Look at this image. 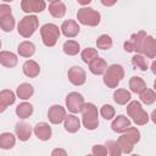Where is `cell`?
Here are the masks:
<instances>
[{
    "label": "cell",
    "mask_w": 156,
    "mask_h": 156,
    "mask_svg": "<svg viewBox=\"0 0 156 156\" xmlns=\"http://www.w3.org/2000/svg\"><path fill=\"white\" fill-rule=\"evenodd\" d=\"M130 41L134 45V51L144 55L147 58L156 57V39L151 35H147L146 32L139 30L130 35Z\"/></svg>",
    "instance_id": "6da1fadb"
},
{
    "label": "cell",
    "mask_w": 156,
    "mask_h": 156,
    "mask_svg": "<svg viewBox=\"0 0 156 156\" xmlns=\"http://www.w3.org/2000/svg\"><path fill=\"white\" fill-rule=\"evenodd\" d=\"M140 132L135 127H129L127 130L122 133V135L118 138V144L124 154H130L134 149V145L140 141Z\"/></svg>",
    "instance_id": "7a4b0ae2"
},
{
    "label": "cell",
    "mask_w": 156,
    "mask_h": 156,
    "mask_svg": "<svg viewBox=\"0 0 156 156\" xmlns=\"http://www.w3.org/2000/svg\"><path fill=\"white\" fill-rule=\"evenodd\" d=\"M124 78V68L121 65L113 63L107 67L104 74V83L107 88H117L121 80Z\"/></svg>",
    "instance_id": "3957f363"
},
{
    "label": "cell",
    "mask_w": 156,
    "mask_h": 156,
    "mask_svg": "<svg viewBox=\"0 0 156 156\" xmlns=\"http://www.w3.org/2000/svg\"><path fill=\"white\" fill-rule=\"evenodd\" d=\"M127 113L136 126H144L150 119V116L147 115V112L144 111V108L141 107V104L136 100H133L127 105Z\"/></svg>",
    "instance_id": "277c9868"
},
{
    "label": "cell",
    "mask_w": 156,
    "mask_h": 156,
    "mask_svg": "<svg viewBox=\"0 0 156 156\" xmlns=\"http://www.w3.org/2000/svg\"><path fill=\"white\" fill-rule=\"evenodd\" d=\"M77 20L80 24L89 26V27H96L101 21V15L96 10L89 6L80 7L77 12Z\"/></svg>",
    "instance_id": "5b68a950"
},
{
    "label": "cell",
    "mask_w": 156,
    "mask_h": 156,
    "mask_svg": "<svg viewBox=\"0 0 156 156\" xmlns=\"http://www.w3.org/2000/svg\"><path fill=\"white\" fill-rule=\"evenodd\" d=\"M39 27V20L35 15L24 16L17 24V32L23 38H30Z\"/></svg>",
    "instance_id": "8992f818"
},
{
    "label": "cell",
    "mask_w": 156,
    "mask_h": 156,
    "mask_svg": "<svg viewBox=\"0 0 156 156\" xmlns=\"http://www.w3.org/2000/svg\"><path fill=\"white\" fill-rule=\"evenodd\" d=\"M61 34V28H58L54 23H45L40 28V35H41V41L45 46L52 48L57 43L58 38Z\"/></svg>",
    "instance_id": "52a82bcc"
},
{
    "label": "cell",
    "mask_w": 156,
    "mask_h": 156,
    "mask_svg": "<svg viewBox=\"0 0 156 156\" xmlns=\"http://www.w3.org/2000/svg\"><path fill=\"white\" fill-rule=\"evenodd\" d=\"M82 122H83V126L85 127V129H88V130H94L98 128L99 112H98V107L94 104H91V102L85 104L84 110L82 112Z\"/></svg>",
    "instance_id": "ba28073f"
},
{
    "label": "cell",
    "mask_w": 156,
    "mask_h": 156,
    "mask_svg": "<svg viewBox=\"0 0 156 156\" xmlns=\"http://www.w3.org/2000/svg\"><path fill=\"white\" fill-rule=\"evenodd\" d=\"M15 17L12 15L11 7L7 4H1L0 5V27L4 32L9 33L15 28Z\"/></svg>",
    "instance_id": "9c48e42d"
},
{
    "label": "cell",
    "mask_w": 156,
    "mask_h": 156,
    "mask_svg": "<svg viewBox=\"0 0 156 156\" xmlns=\"http://www.w3.org/2000/svg\"><path fill=\"white\" fill-rule=\"evenodd\" d=\"M84 106H85V101H84V98H83L82 94H79L77 91H72V93L67 94V96H66V107L69 112H72L73 115L83 112Z\"/></svg>",
    "instance_id": "30bf717a"
},
{
    "label": "cell",
    "mask_w": 156,
    "mask_h": 156,
    "mask_svg": "<svg viewBox=\"0 0 156 156\" xmlns=\"http://www.w3.org/2000/svg\"><path fill=\"white\" fill-rule=\"evenodd\" d=\"M67 77H68V80L77 87L83 85L87 80V73L80 66H72L67 72Z\"/></svg>",
    "instance_id": "8fae6325"
},
{
    "label": "cell",
    "mask_w": 156,
    "mask_h": 156,
    "mask_svg": "<svg viewBox=\"0 0 156 156\" xmlns=\"http://www.w3.org/2000/svg\"><path fill=\"white\" fill-rule=\"evenodd\" d=\"M46 7V2L44 0H22L21 9L26 13H39L43 12Z\"/></svg>",
    "instance_id": "7c38bea8"
},
{
    "label": "cell",
    "mask_w": 156,
    "mask_h": 156,
    "mask_svg": "<svg viewBox=\"0 0 156 156\" xmlns=\"http://www.w3.org/2000/svg\"><path fill=\"white\" fill-rule=\"evenodd\" d=\"M66 117V108L61 105H52L48 111V118L52 124H60L65 122Z\"/></svg>",
    "instance_id": "4fadbf2b"
},
{
    "label": "cell",
    "mask_w": 156,
    "mask_h": 156,
    "mask_svg": "<svg viewBox=\"0 0 156 156\" xmlns=\"http://www.w3.org/2000/svg\"><path fill=\"white\" fill-rule=\"evenodd\" d=\"M80 28L74 20H66L61 24V32L66 38H74L78 35Z\"/></svg>",
    "instance_id": "5bb4252c"
},
{
    "label": "cell",
    "mask_w": 156,
    "mask_h": 156,
    "mask_svg": "<svg viewBox=\"0 0 156 156\" xmlns=\"http://www.w3.org/2000/svg\"><path fill=\"white\" fill-rule=\"evenodd\" d=\"M130 124H132V123H130V119H129L127 116H124V115H118L117 117L113 118V121H112V123H111V129H112L113 132H116V133H123V132L127 130L129 127H132Z\"/></svg>",
    "instance_id": "9a60e30c"
},
{
    "label": "cell",
    "mask_w": 156,
    "mask_h": 156,
    "mask_svg": "<svg viewBox=\"0 0 156 156\" xmlns=\"http://www.w3.org/2000/svg\"><path fill=\"white\" fill-rule=\"evenodd\" d=\"M35 136L39 139V140H43V141H46L51 138V134H52V130H51V127L46 123V122H39L35 124L34 129H33Z\"/></svg>",
    "instance_id": "2e32d148"
},
{
    "label": "cell",
    "mask_w": 156,
    "mask_h": 156,
    "mask_svg": "<svg viewBox=\"0 0 156 156\" xmlns=\"http://www.w3.org/2000/svg\"><path fill=\"white\" fill-rule=\"evenodd\" d=\"M16 101V94L10 89H4L0 91V112H4L9 106L13 105Z\"/></svg>",
    "instance_id": "e0dca14e"
},
{
    "label": "cell",
    "mask_w": 156,
    "mask_h": 156,
    "mask_svg": "<svg viewBox=\"0 0 156 156\" xmlns=\"http://www.w3.org/2000/svg\"><path fill=\"white\" fill-rule=\"evenodd\" d=\"M15 133L21 141H27L32 135V127L26 122H18L15 126Z\"/></svg>",
    "instance_id": "ac0fdd59"
},
{
    "label": "cell",
    "mask_w": 156,
    "mask_h": 156,
    "mask_svg": "<svg viewBox=\"0 0 156 156\" xmlns=\"http://www.w3.org/2000/svg\"><path fill=\"white\" fill-rule=\"evenodd\" d=\"M0 63L4 66V67H7V68H12L15 66H17L18 63V58H17V55L11 52V51H5L2 50L0 52Z\"/></svg>",
    "instance_id": "d6986e66"
},
{
    "label": "cell",
    "mask_w": 156,
    "mask_h": 156,
    "mask_svg": "<svg viewBox=\"0 0 156 156\" xmlns=\"http://www.w3.org/2000/svg\"><path fill=\"white\" fill-rule=\"evenodd\" d=\"M22 71H23L24 76H27L29 78H35L40 73V66H39L38 62H35L33 60H28L23 63Z\"/></svg>",
    "instance_id": "ffe728a7"
},
{
    "label": "cell",
    "mask_w": 156,
    "mask_h": 156,
    "mask_svg": "<svg viewBox=\"0 0 156 156\" xmlns=\"http://www.w3.org/2000/svg\"><path fill=\"white\" fill-rule=\"evenodd\" d=\"M49 12L55 18H62L66 13V5L60 0H54L49 4Z\"/></svg>",
    "instance_id": "44dd1931"
},
{
    "label": "cell",
    "mask_w": 156,
    "mask_h": 156,
    "mask_svg": "<svg viewBox=\"0 0 156 156\" xmlns=\"http://www.w3.org/2000/svg\"><path fill=\"white\" fill-rule=\"evenodd\" d=\"M107 69V63L104 58L101 57H96L94 61H91L89 63V71L95 74V76H100V74H105Z\"/></svg>",
    "instance_id": "7402d4cb"
},
{
    "label": "cell",
    "mask_w": 156,
    "mask_h": 156,
    "mask_svg": "<svg viewBox=\"0 0 156 156\" xmlns=\"http://www.w3.org/2000/svg\"><path fill=\"white\" fill-rule=\"evenodd\" d=\"M63 127L68 133H77L80 129V121L76 115H68L63 122Z\"/></svg>",
    "instance_id": "603a6c76"
},
{
    "label": "cell",
    "mask_w": 156,
    "mask_h": 156,
    "mask_svg": "<svg viewBox=\"0 0 156 156\" xmlns=\"http://www.w3.org/2000/svg\"><path fill=\"white\" fill-rule=\"evenodd\" d=\"M130 99H132V94L127 89L119 88L113 93V101L117 105H127V102H130Z\"/></svg>",
    "instance_id": "cb8c5ba5"
},
{
    "label": "cell",
    "mask_w": 156,
    "mask_h": 156,
    "mask_svg": "<svg viewBox=\"0 0 156 156\" xmlns=\"http://www.w3.org/2000/svg\"><path fill=\"white\" fill-rule=\"evenodd\" d=\"M35 52V45L32 41L24 40L17 46V54L22 57H30Z\"/></svg>",
    "instance_id": "d4e9b609"
},
{
    "label": "cell",
    "mask_w": 156,
    "mask_h": 156,
    "mask_svg": "<svg viewBox=\"0 0 156 156\" xmlns=\"http://www.w3.org/2000/svg\"><path fill=\"white\" fill-rule=\"evenodd\" d=\"M129 89H130V91H133L135 94H140L146 89V83L141 77L133 76L129 79Z\"/></svg>",
    "instance_id": "484cf974"
},
{
    "label": "cell",
    "mask_w": 156,
    "mask_h": 156,
    "mask_svg": "<svg viewBox=\"0 0 156 156\" xmlns=\"http://www.w3.org/2000/svg\"><path fill=\"white\" fill-rule=\"evenodd\" d=\"M34 94V88L32 84L29 83H22L17 87L16 89V95L17 98H20L21 100H27L29 99L32 95Z\"/></svg>",
    "instance_id": "4316f807"
},
{
    "label": "cell",
    "mask_w": 156,
    "mask_h": 156,
    "mask_svg": "<svg viewBox=\"0 0 156 156\" xmlns=\"http://www.w3.org/2000/svg\"><path fill=\"white\" fill-rule=\"evenodd\" d=\"M16 144V136L10 133V132H5L0 134V147L4 150H10L15 146Z\"/></svg>",
    "instance_id": "83f0119b"
},
{
    "label": "cell",
    "mask_w": 156,
    "mask_h": 156,
    "mask_svg": "<svg viewBox=\"0 0 156 156\" xmlns=\"http://www.w3.org/2000/svg\"><path fill=\"white\" fill-rule=\"evenodd\" d=\"M32 113H33V106H32V104H29V102L23 101V102H21V104L16 107V115H17L20 118H22V119H26V118L30 117Z\"/></svg>",
    "instance_id": "f1b7e54d"
},
{
    "label": "cell",
    "mask_w": 156,
    "mask_h": 156,
    "mask_svg": "<svg viewBox=\"0 0 156 156\" xmlns=\"http://www.w3.org/2000/svg\"><path fill=\"white\" fill-rule=\"evenodd\" d=\"M62 49H63V52H65L66 55H68V56H74V55H77V54L79 52L80 45H79V43L76 41V40H67V41H65Z\"/></svg>",
    "instance_id": "f546056e"
},
{
    "label": "cell",
    "mask_w": 156,
    "mask_h": 156,
    "mask_svg": "<svg viewBox=\"0 0 156 156\" xmlns=\"http://www.w3.org/2000/svg\"><path fill=\"white\" fill-rule=\"evenodd\" d=\"M132 65H133L134 68H138V69H140L143 72H145L149 68L147 58L144 55H140V54H135L132 57Z\"/></svg>",
    "instance_id": "4dcf8cb0"
},
{
    "label": "cell",
    "mask_w": 156,
    "mask_h": 156,
    "mask_svg": "<svg viewBox=\"0 0 156 156\" xmlns=\"http://www.w3.org/2000/svg\"><path fill=\"white\" fill-rule=\"evenodd\" d=\"M105 146L107 149L108 156H121L123 154V151H122L117 140H106Z\"/></svg>",
    "instance_id": "1f68e13d"
},
{
    "label": "cell",
    "mask_w": 156,
    "mask_h": 156,
    "mask_svg": "<svg viewBox=\"0 0 156 156\" xmlns=\"http://www.w3.org/2000/svg\"><path fill=\"white\" fill-rule=\"evenodd\" d=\"M112 45H113V41H112V38L108 34H101L96 39V46H98V49L108 50V49L112 48Z\"/></svg>",
    "instance_id": "d6a6232c"
},
{
    "label": "cell",
    "mask_w": 156,
    "mask_h": 156,
    "mask_svg": "<svg viewBox=\"0 0 156 156\" xmlns=\"http://www.w3.org/2000/svg\"><path fill=\"white\" fill-rule=\"evenodd\" d=\"M139 98H140V101L145 105H152L155 101H156V93L155 90H151V89H145L143 93L139 94Z\"/></svg>",
    "instance_id": "836d02e7"
},
{
    "label": "cell",
    "mask_w": 156,
    "mask_h": 156,
    "mask_svg": "<svg viewBox=\"0 0 156 156\" xmlns=\"http://www.w3.org/2000/svg\"><path fill=\"white\" fill-rule=\"evenodd\" d=\"M80 57L83 60V62L85 63H90L91 61H94L96 57H99V54H98V50L94 49V48H87L84 49L82 52H80Z\"/></svg>",
    "instance_id": "e575fe53"
},
{
    "label": "cell",
    "mask_w": 156,
    "mask_h": 156,
    "mask_svg": "<svg viewBox=\"0 0 156 156\" xmlns=\"http://www.w3.org/2000/svg\"><path fill=\"white\" fill-rule=\"evenodd\" d=\"M100 115H101L102 118H105V119L108 121V119H112V118L115 117L116 111H115V108H113L111 105L105 104V105H102L101 108H100Z\"/></svg>",
    "instance_id": "d590c367"
},
{
    "label": "cell",
    "mask_w": 156,
    "mask_h": 156,
    "mask_svg": "<svg viewBox=\"0 0 156 156\" xmlns=\"http://www.w3.org/2000/svg\"><path fill=\"white\" fill-rule=\"evenodd\" d=\"M91 155L93 156H107L108 154H107V149L105 145L98 144L91 147Z\"/></svg>",
    "instance_id": "8d00e7d4"
},
{
    "label": "cell",
    "mask_w": 156,
    "mask_h": 156,
    "mask_svg": "<svg viewBox=\"0 0 156 156\" xmlns=\"http://www.w3.org/2000/svg\"><path fill=\"white\" fill-rule=\"evenodd\" d=\"M51 156H67V152L65 149H61V147H56L51 151Z\"/></svg>",
    "instance_id": "74e56055"
},
{
    "label": "cell",
    "mask_w": 156,
    "mask_h": 156,
    "mask_svg": "<svg viewBox=\"0 0 156 156\" xmlns=\"http://www.w3.org/2000/svg\"><path fill=\"white\" fill-rule=\"evenodd\" d=\"M123 48H124V50H126L127 52H133V51H134V45H133V43H132L130 40L124 41Z\"/></svg>",
    "instance_id": "f35d334b"
},
{
    "label": "cell",
    "mask_w": 156,
    "mask_h": 156,
    "mask_svg": "<svg viewBox=\"0 0 156 156\" xmlns=\"http://www.w3.org/2000/svg\"><path fill=\"white\" fill-rule=\"evenodd\" d=\"M150 68H151V72H152L154 74H156V60H154V61H152V63H151Z\"/></svg>",
    "instance_id": "ab89813d"
},
{
    "label": "cell",
    "mask_w": 156,
    "mask_h": 156,
    "mask_svg": "<svg viewBox=\"0 0 156 156\" xmlns=\"http://www.w3.org/2000/svg\"><path fill=\"white\" fill-rule=\"evenodd\" d=\"M150 118H151V121L156 124V108L152 111V113H151V116H150Z\"/></svg>",
    "instance_id": "60d3db41"
},
{
    "label": "cell",
    "mask_w": 156,
    "mask_h": 156,
    "mask_svg": "<svg viewBox=\"0 0 156 156\" xmlns=\"http://www.w3.org/2000/svg\"><path fill=\"white\" fill-rule=\"evenodd\" d=\"M101 4H102V5H105V6H112V5H115V4H116V1H111V2H107V1L102 0V1H101Z\"/></svg>",
    "instance_id": "b9f144b4"
},
{
    "label": "cell",
    "mask_w": 156,
    "mask_h": 156,
    "mask_svg": "<svg viewBox=\"0 0 156 156\" xmlns=\"http://www.w3.org/2000/svg\"><path fill=\"white\" fill-rule=\"evenodd\" d=\"M80 5H89L90 4V0H85V1H78Z\"/></svg>",
    "instance_id": "7bdbcfd3"
},
{
    "label": "cell",
    "mask_w": 156,
    "mask_h": 156,
    "mask_svg": "<svg viewBox=\"0 0 156 156\" xmlns=\"http://www.w3.org/2000/svg\"><path fill=\"white\" fill-rule=\"evenodd\" d=\"M154 90H155V91H156V79H155V80H154Z\"/></svg>",
    "instance_id": "ee69618b"
},
{
    "label": "cell",
    "mask_w": 156,
    "mask_h": 156,
    "mask_svg": "<svg viewBox=\"0 0 156 156\" xmlns=\"http://www.w3.org/2000/svg\"><path fill=\"white\" fill-rule=\"evenodd\" d=\"M130 156H140V155H138V154H133V155H130Z\"/></svg>",
    "instance_id": "f6af8a7d"
},
{
    "label": "cell",
    "mask_w": 156,
    "mask_h": 156,
    "mask_svg": "<svg viewBox=\"0 0 156 156\" xmlns=\"http://www.w3.org/2000/svg\"><path fill=\"white\" fill-rule=\"evenodd\" d=\"M85 156H93V155H85Z\"/></svg>",
    "instance_id": "bcb514c9"
}]
</instances>
